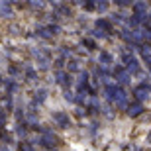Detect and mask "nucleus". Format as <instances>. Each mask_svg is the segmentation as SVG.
<instances>
[{"label":"nucleus","mask_w":151,"mask_h":151,"mask_svg":"<svg viewBox=\"0 0 151 151\" xmlns=\"http://www.w3.org/2000/svg\"><path fill=\"white\" fill-rule=\"evenodd\" d=\"M57 83L63 84L65 88H69V86H73V77H71L67 71H59V73H57Z\"/></svg>","instance_id":"nucleus-2"},{"label":"nucleus","mask_w":151,"mask_h":151,"mask_svg":"<svg viewBox=\"0 0 151 151\" xmlns=\"http://www.w3.org/2000/svg\"><path fill=\"white\" fill-rule=\"evenodd\" d=\"M45 94H47L45 90H39V92H35V100H37V102H43V100H45Z\"/></svg>","instance_id":"nucleus-10"},{"label":"nucleus","mask_w":151,"mask_h":151,"mask_svg":"<svg viewBox=\"0 0 151 151\" xmlns=\"http://www.w3.org/2000/svg\"><path fill=\"white\" fill-rule=\"evenodd\" d=\"M96 8H98V12H106L108 10V4H106V2H98Z\"/></svg>","instance_id":"nucleus-11"},{"label":"nucleus","mask_w":151,"mask_h":151,"mask_svg":"<svg viewBox=\"0 0 151 151\" xmlns=\"http://www.w3.org/2000/svg\"><path fill=\"white\" fill-rule=\"evenodd\" d=\"M83 45H86V49H96V43L92 41V39H83Z\"/></svg>","instance_id":"nucleus-9"},{"label":"nucleus","mask_w":151,"mask_h":151,"mask_svg":"<svg viewBox=\"0 0 151 151\" xmlns=\"http://www.w3.org/2000/svg\"><path fill=\"white\" fill-rule=\"evenodd\" d=\"M84 8H86V10H92V8H94V4H92V2H86V4H84Z\"/></svg>","instance_id":"nucleus-12"},{"label":"nucleus","mask_w":151,"mask_h":151,"mask_svg":"<svg viewBox=\"0 0 151 151\" xmlns=\"http://www.w3.org/2000/svg\"><path fill=\"white\" fill-rule=\"evenodd\" d=\"M98 61H100L102 67H108V65H112V63H114V59H112V55H110L108 51H102L100 57H98Z\"/></svg>","instance_id":"nucleus-4"},{"label":"nucleus","mask_w":151,"mask_h":151,"mask_svg":"<svg viewBox=\"0 0 151 151\" xmlns=\"http://www.w3.org/2000/svg\"><path fill=\"white\" fill-rule=\"evenodd\" d=\"M114 75H116V84L120 83V84H126L128 83V73H126V71H124L122 67H114Z\"/></svg>","instance_id":"nucleus-3"},{"label":"nucleus","mask_w":151,"mask_h":151,"mask_svg":"<svg viewBox=\"0 0 151 151\" xmlns=\"http://www.w3.org/2000/svg\"><path fill=\"white\" fill-rule=\"evenodd\" d=\"M96 28L102 29V32H112V24L108 22V20H104V18H100V20L96 22Z\"/></svg>","instance_id":"nucleus-5"},{"label":"nucleus","mask_w":151,"mask_h":151,"mask_svg":"<svg viewBox=\"0 0 151 151\" xmlns=\"http://www.w3.org/2000/svg\"><path fill=\"white\" fill-rule=\"evenodd\" d=\"M53 122H57V126H61V128H69V126H71L69 114L61 112V110H57V112H53Z\"/></svg>","instance_id":"nucleus-1"},{"label":"nucleus","mask_w":151,"mask_h":151,"mask_svg":"<svg viewBox=\"0 0 151 151\" xmlns=\"http://www.w3.org/2000/svg\"><path fill=\"white\" fill-rule=\"evenodd\" d=\"M51 151H53V149H51Z\"/></svg>","instance_id":"nucleus-13"},{"label":"nucleus","mask_w":151,"mask_h":151,"mask_svg":"<svg viewBox=\"0 0 151 151\" xmlns=\"http://www.w3.org/2000/svg\"><path fill=\"white\" fill-rule=\"evenodd\" d=\"M128 114L129 116H139L141 114V104H134V106L128 108Z\"/></svg>","instance_id":"nucleus-7"},{"label":"nucleus","mask_w":151,"mask_h":151,"mask_svg":"<svg viewBox=\"0 0 151 151\" xmlns=\"http://www.w3.org/2000/svg\"><path fill=\"white\" fill-rule=\"evenodd\" d=\"M77 71H78V61L77 59H71L69 65H67V73L71 75V73H77Z\"/></svg>","instance_id":"nucleus-6"},{"label":"nucleus","mask_w":151,"mask_h":151,"mask_svg":"<svg viewBox=\"0 0 151 151\" xmlns=\"http://www.w3.org/2000/svg\"><path fill=\"white\" fill-rule=\"evenodd\" d=\"M20 151H35L34 145H32V141H20Z\"/></svg>","instance_id":"nucleus-8"}]
</instances>
